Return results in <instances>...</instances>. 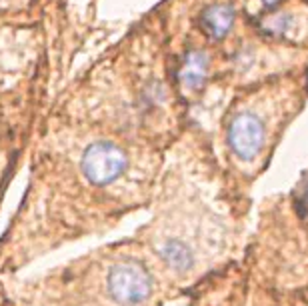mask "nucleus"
I'll use <instances>...</instances> for the list:
<instances>
[{
  "label": "nucleus",
  "mask_w": 308,
  "mask_h": 306,
  "mask_svg": "<svg viewBox=\"0 0 308 306\" xmlns=\"http://www.w3.org/2000/svg\"><path fill=\"white\" fill-rule=\"evenodd\" d=\"M200 22H202V28L210 36L222 38L230 32V28L234 24V8L228 4H214L204 10Z\"/></svg>",
  "instance_id": "nucleus-5"
},
{
  "label": "nucleus",
  "mask_w": 308,
  "mask_h": 306,
  "mask_svg": "<svg viewBox=\"0 0 308 306\" xmlns=\"http://www.w3.org/2000/svg\"><path fill=\"white\" fill-rule=\"evenodd\" d=\"M208 74V56L202 50H190L184 60L182 66L178 70V78L182 82L184 88H198Z\"/></svg>",
  "instance_id": "nucleus-4"
},
{
  "label": "nucleus",
  "mask_w": 308,
  "mask_h": 306,
  "mask_svg": "<svg viewBox=\"0 0 308 306\" xmlns=\"http://www.w3.org/2000/svg\"><path fill=\"white\" fill-rule=\"evenodd\" d=\"M262 142H264L262 122L252 112H238L228 126V144L232 152L242 160H250L260 152Z\"/></svg>",
  "instance_id": "nucleus-3"
},
{
  "label": "nucleus",
  "mask_w": 308,
  "mask_h": 306,
  "mask_svg": "<svg viewBox=\"0 0 308 306\" xmlns=\"http://www.w3.org/2000/svg\"><path fill=\"white\" fill-rule=\"evenodd\" d=\"M298 208L302 212H308V176L302 180L300 190H298Z\"/></svg>",
  "instance_id": "nucleus-7"
},
{
  "label": "nucleus",
  "mask_w": 308,
  "mask_h": 306,
  "mask_svg": "<svg viewBox=\"0 0 308 306\" xmlns=\"http://www.w3.org/2000/svg\"><path fill=\"white\" fill-rule=\"evenodd\" d=\"M264 2H266V4H274V2H276V0H264Z\"/></svg>",
  "instance_id": "nucleus-8"
},
{
  "label": "nucleus",
  "mask_w": 308,
  "mask_h": 306,
  "mask_svg": "<svg viewBox=\"0 0 308 306\" xmlns=\"http://www.w3.org/2000/svg\"><path fill=\"white\" fill-rule=\"evenodd\" d=\"M126 168V154L112 142H94L84 150L82 170L94 184H108L116 180Z\"/></svg>",
  "instance_id": "nucleus-2"
},
{
  "label": "nucleus",
  "mask_w": 308,
  "mask_h": 306,
  "mask_svg": "<svg viewBox=\"0 0 308 306\" xmlns=\"http://www.w3.org/2000/svg\"><path fill=\"white\" fill-rule=\"evenodd\" d=\"M110 296L126 306L144 302L152 292V278L138 262H120L108 274Z\"/></svg>",
  "instance_id": "nucleus-1"
},
{
  "label": "nucleus",
  "mask_w": 308,
  "mask_h": 306,
  "mask_svg": "<svg viewBox=\"0 0 308 306\" xmlns=\"http://www.w3.org/2000/svg\"><path fill=\"white\" fill-rule=\"evenodd\" d=\"M158 254L162 256V260L174 268V270H186L190 266V252L188 248L178 242V240H168L158 248Z\"/></svg>",
  "instance_id": "nucleus-6"
}]
</instances>
